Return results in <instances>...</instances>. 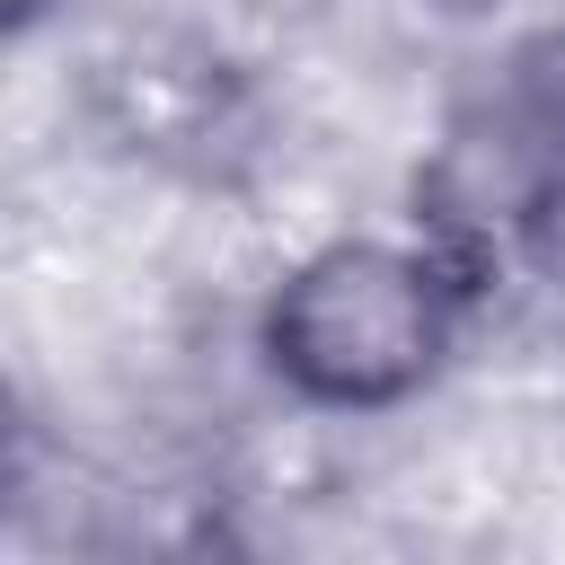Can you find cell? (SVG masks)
<instances>
[{"instance_id":"cell-1","label":"cell","mask_w":565,"mask_h":565,"mask_svg":"<svg viewBox=\"0 0 565 565\" xmlns=\"http://www.w3.org/2000/svg\"><path fill=\"white\" fill-rule=\"evenodd\" d=\"M477 282L415 230V238H335L282 274L265 300V371L327 415L406 406L459 344Z\"/></svg>"},{"instance_id":"cell-3","label":"cell","mask_w":565,"mask_h":565,"mask_svg":"<svg viewBox=\"0 0 565 565\" xmlns=\"http://www.w3.org/2000/svg\"><path fill=\"white\" fill-rule=\"evenodd\" d=\"M18 459H26V433H18V415H9V397H0V503H9V486H18Z\"/></svg>"},{"instance_id":"cell-5","label":"cell","mask_w":565,"mask_h":565,"mask_svg":"<svg viewBox=\"0 0 565 565\" xmlns=\"http://www.w3.org/2000/svg\"><path fill=\"white\" fill-rule=\"evenodd\" d=\"M556 124H565V106H556Z\"/></svg>"},{"instance_id":"cell-4","label":"cell","mask_w":565,"mask_h":565,"mask_svg":"<svg viewBox=\"0 0 565 565\" xmlns=\"http://www.w3.org/2000/svg\"><path fill=\"white\" fill-rule=\"evenodd\" d=\"M62 0H0V35H26L35 18H53Z\"/></svg>"},{"instance_id":"cell-2","label":"cell","mask_w":565,"mask_h":565,"mask_svg":"<svg viewBox=\"0 0 565 565\" xmlns=\"http://www.w3.org/2000/svg\"><path fill=\"white\" fill-rule=\"evenodd\" d=\"M88 115L124 159L159 177L221 185L256 159V88L203 35H124L88 79Z\"/></svg>"}]
</instances>
